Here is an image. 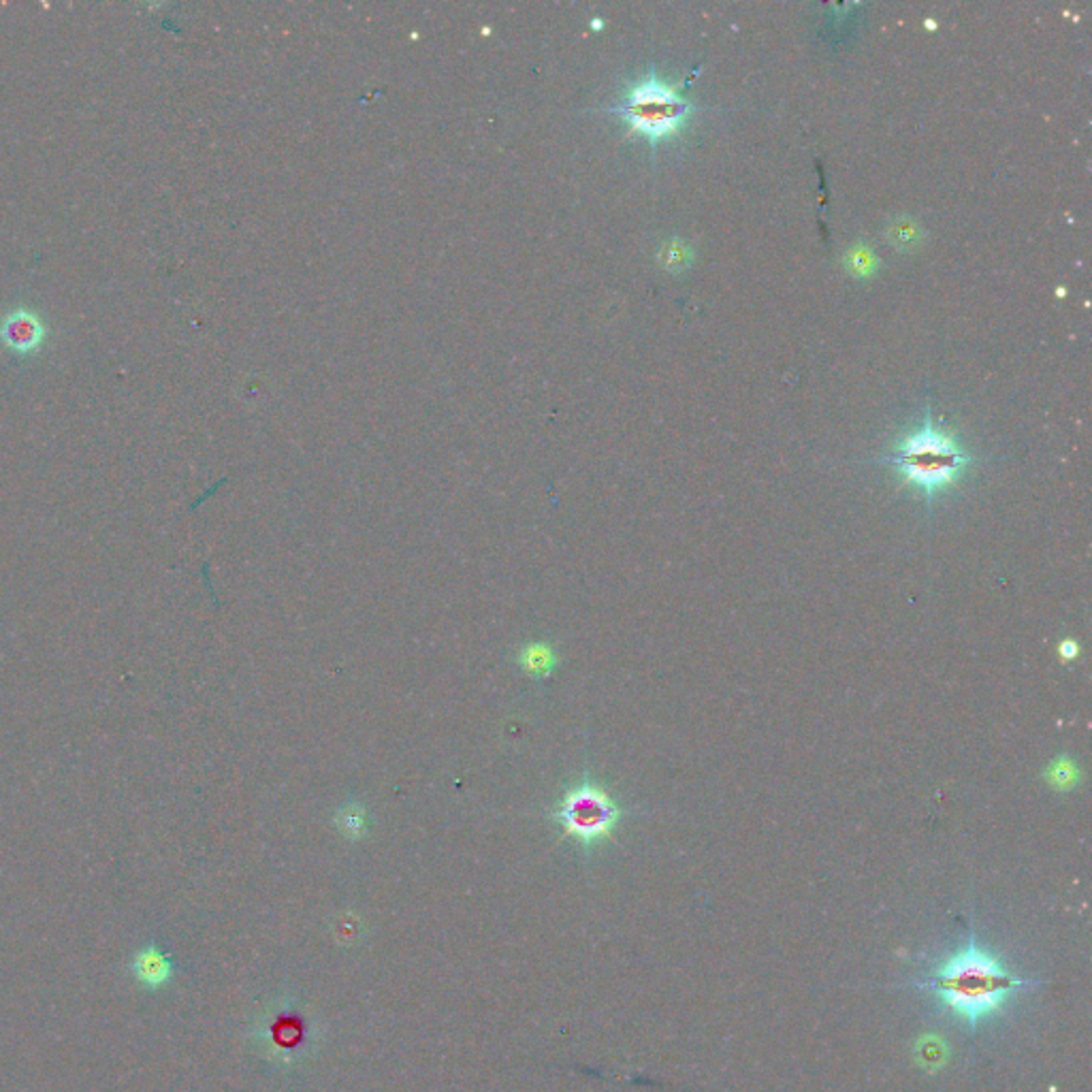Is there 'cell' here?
<instances>
[{
    "mask_svg": "<svg viewBox=\"0 0 1092 1092\" xmlns=\"http://www.w3.org/2000/svg\"><path fill=\"white\" fill-rule=\"evenodd\" d=\"M626 120L629 133L642 135L655 147L664 140L681 135L698 105L681 97L676 86L662 82L653 71L629 86L624 102L611 109Z\"/></svg>",
    "mask_w": 1092,
    "mask_h": 1092,
    "instance_id": "3957f363",
    "label": "cell"
},
{
    "mask_svg": "<svg viewBox=\"0 0 1092 1092\" xmlns=\"http://www.w3.org/2000/svg\"><path fill=\"white\" fill-rule=\"evenodd\" d=\"M591 26H593V28H600V26H602V21H600V20H593V24H591Z\"/></svg>",
    "mask_w": 1092,
    "mask_h": 1092,
    "instance_id": "9a60e30c",
    "label": "cell"
},
{
    "mask_svg": "<svg viewBox=\"0 0 1092 1092\" xmlns=\"http://www.w3.org/2000/svg\"><path fill=\"white\" fill-rule=\"evenodd\" d=\"M660 261L662 265L672 271V273H681L685 271L689 265H692L694 261V250L689 248L683 239H672L666 244L660 252Z\"/></svg>",
    "mask_w": 1092,
    "mask_h": 1092,
    "instance_id": "8fae6325",
    "label": "cell"
},
{
    "mask_svg": "<svg viewBox=\"0 0 1092 1092\" xmlns=\"http://www.w3.org/2000/svg\"><path fill=\"white\" fill-rule=\"evenodd\" d=\"M1079 779H1082L1079 766L1067 755L1056 757V760L1048 766V770H1045V781H1048L1056 791L1073 789L1079 784Z\"/></svg>",
    "mask_w": 1092,
    "mask_h": 1092,
    "instance_id": "30bf717a",
    "label": "cell"
},
{
    "mask_svg": "<svg viewBox=\"0 0 1092 1092\" xmlns=\"http://www.w3.org/2000/svg\"><path fill=\"white\" fill-rule=\"evenodd\" d=\"M519 666L534 679H546L555 670L557 653L546 642H530L519 653Z\"/></svg>",
    "mask_w": 1092,
    "mask_h": 1092,
    "instance_id": "ba28073f",
    "label": "cell"
},
{
    "mask_svg": "<svg viewBox=\"0 0 1092 1092\" xmlns=\"http://www.w3.org/2000/svg\"><path fill=\"white\" fill-rule=\"evenodd\" d=\"M626 818V809L611 796L602 784L591 777H583L563 791L553 811L563 836L577 841L585 852L613 838L615 828Z\"/></svg>",
    "mask_w": 1092,
    "mask_h": 1092,
    "instance_id": "277c9868",
    "label": "cell"
},
{
    "mask_svg": "<svg viewBox=\"0 0 1092 1092\" xmlns=\"http://www.w3.org/2000/svg\"><path fill=\"white\" fill-rule=\"evenodd\" d=\"M877 464L892 465L901 482L926 498L928 506L941 493L951 489L971 467L973 457L951 433L937 427L933 412L926 410L924 423L894 444V451Z\"/></svg>",
    "mask_w": 1092,
    "mask_h": 1092,
    "instance_id": "7a4b0ae2",
    "label": "cell"
},
{
    "mask_svg": "<svg viewBox=\"0 0 1092 1092\" xmlns=\"http://www.w3.org/2000/svg\"><path fill=\"white\" fill-rule=\"evenodd\" d=\"M1077 651H1079V649H1077V645H1075L1073 640H1065L1063 645L1059 647V653H1061V658H1063V660H1073V658H1077Z\"/></svg>",
    "mask_w": 1092,
    "mask_h": 1092,
    "instance_id": "5bb4252c",
    "label": "cell"
},
{
    "mask_svg": "<svg viewBox=\"0 0 1092 1092\" xmlns=\"http://www.w3.org/2000/svg\"><path fill=\"white\" fill-rule=\"evenodd\" d=\"M336 822H338L340 830L346 834V838H352V841H356V838H361L365 834V811H363V807H359V804L350 802L348 807H344L338 813Z\"/></svg>",
    "mask_w": 1092,
    "mask_h": 1092,
    "instance_id": "4fadbf2b",
    "label": "cell"
},
{
    "mask_svg": "<svg viewBox=\"0 0 1092 1092\" xmlns=\"http://www.w3.org/2000/svg\"><path fill=\"white\" fill-rule=\"evenodd\" d=\"M845 265L852 275H858V278H869V275L877 271L879 259L875 257V252H872L867 244H856L845 255Z\"/></svg>",
    "mask_w": 1092,
    "mask_h": 1092,
    "instance_id": "7c38bea8",
    "label": "cell"
},
{
    "mask_svg": "<svg viewBox=\"0 0 1092 1092\" xmlns=\"http://www.w3.org/2000/svg\"><path fill=\"white\" fill-rule=\"evenodd\" d=\"M1037 984L1007 971L971 937L967 948L950 956L930 980L917 986L933 992L941 1005L975 1029L984 1018L998 1014L1020 988Z\"/></svg>",
    "mask_w": 1092,
    "mask_h": 1092,
    "instance_id": "6da1fadb",
    "label": "cell"
},
{
    "mask_svg": "<svg viewBox=\"0 0 1092 1092\" xmlns=\"http://www.w3.org/2000/svg\"><path fill=\"white\" fill-rule=\"evenodd\" d=\"M886 237L896 250L910 252L924 241V228L919 226V222L913 221V218L899 216V218H892L888 222Z\"/></svg>",
    "mask_w": 1092,
    "mask_h": 1092,
    "instance_id": "9c48e42d",
    "label": "cell"
},
{
    "mask_svg": "<svg viewBox=\"0 0 1092 1092\" xmlns=\"http://www.w3.org/2000/svg\"><path fill=\"white\" fill-rule=\"evenodd\" d=\"M48 336L43 320L37 312L26 307H18L9 312L0 323V342L14 354L28 356L34 354Z\"/></svg>",
    "mask_w": 1092,
    "mask_h": 1092,
    "instance_id": "8992f818",
    "label": "cell"
},
{
    "mask_svg": "<svg viewBox=\"0 0 1092 1092\" xmlns=\"http://www.w3.org/2000/svg\"><path fill=\"white\" fill-rule=\"evenodd\" d=\"M133 973L149 991L163 988L174 977V962L169 960L165 951H160L158 946L149 944L142 951H137L133 960Z\"/></svg>",
    "mask_w": 1092,
    "mask_h": 1092,
    "instance_id": "52a82bcc",
    "label": "cell"
},
{
    "mask_svg": "<svg viewBox=\"0 0 1092 1092\" xmlns=\"http://www.w3.org/2000/svg\"><path fill=\"white\" fill-rule=\"evenodd\" d=\"M255 1039L269 1061L295 1065L312 1050L316 1031L297 1003L280 1001L257 1022Z\"/></svg>",
    "mask_w": 1092,
    "mask_h": 1092,
    "instance_id": "5b68a950",
    "label": "cell"
}]
</instances>
